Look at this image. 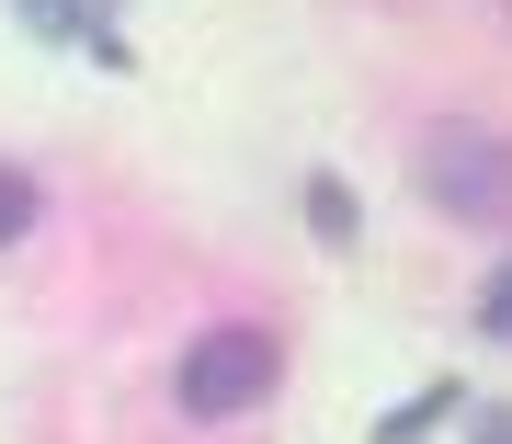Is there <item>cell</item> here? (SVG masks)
Returning <instances> with one entry per match:
<instances>
[{
  "mask_svg": "<svg viewBox=\"0 0 512 444\" xmlns=\"http://www.w3.org/2000/svg\"><path fill=\"white\" fill-rule=\"evenodd\" d=\"M444 410H456V388H421L410 410H387V422H376V444H421V433L444 422Z\"/></svg>",
  "mask_w": 512,
  "mask_h": 444,
  "instance_id": "5",
  "label": "cell"
},
{
  "mask_svg": "<svg viewBox=\"0 0 512 444\" xmlns=\"http://www.w3.org/2000/svg\"><path fill=\"white\" fill-rule=\"evenodd\" d=\"M274 376H285V342L262 331V319H217V331H194L183 353H171V410L183 422H251L262 399H274Z\"/></svg>",
  "mask_w": 512,
  "mask_h": 444,
  "instance_id": "1",
  "label": "cell"
},
{
  "mask_svg": "<svg viewBox=\"0 0 512 444\" xmlns=\"http://www.w3.org/2000/svg\"><path fill=\"white\" fill-rule=\"evenodd\" d=\"M35 217H46V183H35L23 160H0V251H12V240H35Z\"/></svg>",
  "mask_w": 512,
  "mask_h": 444,
  "instance_id": "3",
  "label": "cell"
},
{
  "mask_svg": "<svg viewBox=\"0 0 512 444\" xmlns=\"http://www.w3.org/2000/svg\"><path fill=\"white\" fill-rule=\"evenodd\" d=\"M23 35H80V0H12Z\"/></svg>",
  "mask_w": 512,
  "mask_h": 444,
  "instance_id": "6",
  "label": "cell"
},
{
  "mask_svg": "<svg viewBox=\"0 0 512 444\" xmlns=\"http://www.w3.org/2000/svg\"><path fill=\"white\" fill-rule=\"evenodd\" d=\"M467 444H512V422H501V410H490V422H478V433H467Z\"/></svg>",
  "mask_w": 512,
  "mask_h": 444,
  "instance_id": "7",
  "label": "cell"
},
{
  "mask_svg": "<svg viewBox=\"0 0 512 444\" xmlns=\"http://www.w3.org/2000/svg\"><path fill=\"white\" fill-rule=\"evenodd\" d=\"M308 228H319V240H353V228H365V205H353V194L319 171V183H308Z\"/></svg>",
  "mask_w": 512,
  "mask_h": 444,
  "instance_id": "4",
  "label": "cell"
},
{
  "mask_svg": "<svg viewBox=\"0 0 512 444\" xmlns=\"http://www.w3.org/2000/svg\"><path fill=\"white\" fill-rule=\"evenodd\" d=\"M421 183L456 217H501V137L490 126H433L421 137Z\"/></svg>",
  "mask_w": 512,
  "mask_h": 444,
  "instance_id": "2",
  "label": "cell"
}]
</instances>
